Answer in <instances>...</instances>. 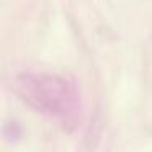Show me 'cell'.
Listing matches in <instances>:
<instances>
[{"label": "cell", "mask_w": 152, "mask_h": 152, "mask_svg": "<svg viewBox=\"0 0 152 152\" xmlns=\"http://www.w3.org/2000/svg\"><path fill=\"white\" fill-rule=\"evenodd\" d=\"M15 90L26 105L66 128H74L79 123L82 102L72 80L57 74L26 72L17 77Z\"/></svg>", "instance_id": "1"}]
</instances>
